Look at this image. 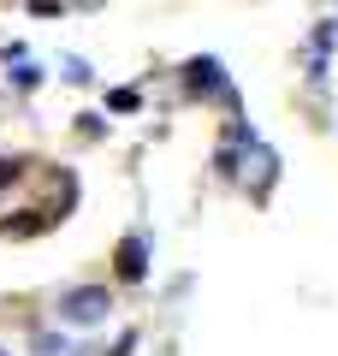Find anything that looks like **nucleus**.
Returning <instances> with one entry per match:
<instances>
[{
  "label": "nucleus",
  "mask_w": 338,
  "mask_h": 356,
  "mask_svg": "<svg viewBox=\"0 0 338 356\" xmlns=\"http://www.w3.org/2000/svg\"><path fill=\"white\" fill-rule=\"evenodd\" d=\"M101 309H107V291H101V285L60 297V315H65V321H101Z\"/></svg>",
  "instance_id": "f257e3e1"
},
{
  "label": "nucleus",
  "mask_w": 338,
  "mask_h": 356,
  "mask_svg": "<svg viewBox=\"0 0 338 356\" xmlns=\"http://www.w3.org/2000/svg\"><path fill=\"white\" fill-rule=\"evenodd\" d=\"M119 273H125V280H137V273H143V243H137V238L119 250Z\"/></svg>",
  "instance_id": "f03ea898"
}]
</instances>
